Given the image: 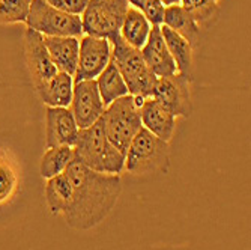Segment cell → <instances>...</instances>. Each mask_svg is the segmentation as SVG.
<instances>
[{
    "mask_svg": "<svg viewBox=\"0 0 251 250\" xmlns=\"http://www.w3.org/2000/svg\"><path fill=\"white\" fill-rule=\"evenodd\" d=\"M71 184V196L63 211L68 226L87 231L98 226L118 203L122 193L119 175L100 173L73 160L63 172Z\"/></svg>",
    "mask_w": 251,
    "mask_h": 250,
    "instance_id": "1",
    "label": "cell"
},
{
    "mask_svg": "<svg viewBox=\"0 0 251 250\" xmlns=\"http://www.w3.org/2000/svg\"><path fill=\"white\" fill-rule=\"evenodd\" d=\"M73 149L74 160L95 172L119 175L125 167V154L108 140L102 119L87 128H80Z\"/></svg>",
    "mask_w": 251,
    "mask_h": 250,
    "instance_id": "2",
    "label": "cell"
},
{
    "mask_svg": "<svg viewBox=\"0 0 251 250\" xmlns=\"http://www.w3.org/2000/svg\"><path fill=\"white\" fill-rule=\"evenodd\" d=\"M111 44V60L118 70L132 97H152L158 77L146 65L142 52L128 45L119 33L108 39Z\"/></svg>",
    "mask_w": 251,
    "mask_h": 250,
    "instance_id": "3",
    "label": "cell"
},
{
    "mask_svg": "<svg viewBox=\"0 0 251 250\" xmlns=\"http://www.w3.org/2000/svg\"><path fill=\"white\" fill-rule=\"evenodd\" d=\"M143 101V97L125 95L108 104L101 116L108 140L122 154H126L131 140L142 128L140 107Z\"/></svg>",
    "mask_w": 251,
    "mask_h": 250,
    "instance_id": "4",
    "label": "cell"
},
{
    "mask_svg": "<svg viewBox=\"0 0 251 250\" xmlns=\"http://www.w3.org/2000/svg\"><path fill=\"white\" fill-rule=\"evenodd\" d=\"M170 165V146L153 136L146 128L134 136L126 154H125V170L134 176L151 175L167 172Z\"/></svg>",
    "mask_w": 251,
    "mask_h": 250,
    "instance_id": "5",
    "label": "cell"
},
{
    "mask_svg": "<svg viewBox=\"0 0 251 250\" xmlns=\"http://www.w3.org/2000/svg\"><path fill=\"white\" fill-rule=\"evenodd\" d=\"M26 25L42 36H83L80 15L60 11L45 0H32Z\"/></svg>",
    "mask_w": 251,
    "mask_h": 250,
    "instance_id": "6",
    "label": "cell"
},
{
    "mask_svg": "<svg viewBox=\"0 0 251 250\" xmlns=\"http://www.w3.org/2000/svg\"><path fill=\"white\" fill-rule=\"evenodd\" d=\"M128 6V0H89L80 15L83 35L113 38L119 33Z\"/></svg>",
    "mask_w": 251,
    "mask_h": 250,
    "instance_id": "7",
    "label": "cell"
},
{
    "mask_svg": "<svg viewBox=\"0 0 251 250\" xmlns=\"http://www.w3.org/2000/svg\"><path fill=\"white\" fill-rule=\"evenodd\" d=\"M152 98L167 107L175 116L190 118L193 113L191 80L180 74L159 77L155 83Z\"/></svg>",
    "mask_w": 251,
    "mask_h": 250,
    "instance_id": "8",
    "label": "cell"
},
{
    "mask_svg": "<svg viewBox=\"0 0 251 250\" xmlns=\"http://www.w3.org/2000/svg\"><path fill=\"white\" fill-rule=\"evenodd\" d=\"M111 57V44L107 38L83 35L80 39V52L77 70L73 76L74 83L83 80H95L107 66Z\"/></svg>",
    "mask_w": 251,
    "mask_h": 250,
    "instance_id": "9",
    "label": "cell"
},
{
    "mask_svg": "<svg viewBox=\"0 0 251 250\" xmlns=\"http://www.w3.org/2000/svg\"><path fill=\"white\" fill-rule=\"evenodd\" d=\"M71 111L78 128H87L101 119L105 104L100 95L97 80H83L74 83Z\"/></svg>",
    "mask_w": 251,
    "mask_h": 250,
    "instance_id": "10",
    "label": "cell"
},
{
    "mask_svg": "<svg viewBox=\"0 0 251 250\" xmlns=\"http://www.w3.org/2000/svg\"><path fill=\"white\" fill-rule=\"evenodd\" d=\"M25 56L33 87L38 89L56 76L57 68L44 44V36L32 29L25 30Z\"/></svg>",
    "mask_w": 251,
    "mask_h": 250,
    "instance_id": "11",
    "label": "cell"
},
{
    "mask_svg": "<svg viewBox=\"0 0 251 250\" xmlns=\"http://www.w3.org/2000/svg\"><path fill=\"white\" fill-rule=\"evenodd\" d=\"M78 125L70 107H47L45 109V145L74 146L78 136Z\"/></svg>",
    "mask_w": 251,
    "mask_h": 250,
    "instance_id": "12",
    "label": "cell"
},
{
    "mask_svg": "<svg viewBox=\"0 0 251 250\" xmlns=\"http://www.w3.org/2000/svg\"><path fill=\"white\" fill-rule=\"evenodd\" d=\"M146 65L151 68V71L159 77H169L177 74L176 63L167 49L166 41L161 35V26H152L148 41L140 50Z\"/></svg>",
    "mask_w": 251,
    "mask_h": 250,
    "instance_id": "13",
    "label": "cell"
},
{
    "mask_svg": "<svg viewBox=\"0 0 251 250\" xmlns=\"http://www.w3.org/2000/svg\"><path fill=\"white\" fill-rule=\"evenodd\" d=\"M142 127L151 131L158 139L170 142L176 130V116L159 101L149 97L140 107Z\"/></svg>",
    "mask_w": 251,
    "mask_h": 250,
    "instance_id": "14",
    "label": "cell"
},
{
    "mask_svg": "<svg viewBox=\"0 0 251 250\" xmlns=\"http://www.w3.org/2000/svg\"><path fill=\"white\" fill-rule=\"evenodd\" d=\"M44 44L47 47L53 63L57 71L74 76L78 63L80 38L75 36H44Z\"/></svg>",
    "mask_w": 251,
    "mask_h": 250,
    "instance_id": "15",
    "label": "cell"
},
{
    "mask_svg": "<svg viewBox=\"0 0 251 250\" xmlns=\"http://www.w3.org/2000/svg\"><path fill=\"white\" fill-rule=\"evenodd\" d=\"M73 76L57 71L56 76L35 90L47 107H70L73 101Z\"/></svg>",
    "mask_w": 251,
    "mask_h": 250,
    "instance_id": "16",
    "label": "cell"
},
{
    "mask_svg": "<svg viewBox=\"0 0 251 250\" xmlns=\"http://www.w3.org/2000/svg\"><path fill=\"white\" fill-rule=\"evenodd\" d=\"M161 35L176 63L177 74L191 80L194 74V47L185 38L166 26H161Z\"/></svg>",
    "mask_w": 251,
    "mask_h": 250,
    "instance_id": "17",
    "label": "cell"
},
{
    "mask_svg": "<svg viewBox=\"0 0 251 250\" xmlns=\"http://www.w3.org/2000/svg\"><path fill=\"white\" fill-rule=\"evenodd\" d=\"M163 26L172 29L182 38H185L193 47H196L200 39V26L180 3L166 6Z\"/></svg>",
    "mask_w": 251,
    "mask_h": 250,
    "instance_id": "18",
    "label": "cell"
},
{
    "mask_svg": "<svg viewBox=\"0 0 251 250\" xmlns=\"http://www.w3.org/2000/svg\"><path fill=\"white\" fill-rule=\"evenodd\" d=\"M151 28H152L151 23L146 20V17L140 9L128 6L119 29V35L128 45H131V47L137 50H142L148 41Z\"/></svg>",
    "mask_w": 251,
    "mask_h": 250,
    "instance_id": "19",
    "label": "cell"
},
{
    "mask_svg": "<svg viewBox=\"0 0 251 250\" xmlns=\"http://www.w3.org/2000/svg\"><path fill=\"white\" fill-rule=\"evenodd\" d=\"M95 80H97L100 95H101L105 107L108 104H111L113 101H116L118 98L129 95L128 87L118 70V66L111 60V57H110V62L107 63V66L104 68V71Z\"/></svg>",
    "mask_w": 251,
    "mask_h": 250,
    "instance_id": "20",
    "label": "cell"
},
{
    "mask_svg": "<svg viewBox=\"0 0 251 250\" xmlns=\"http://www.w3.org/2000/svg\"><path fill=\"white\" fill-rule=\"evenodd\" d=\"M74 160V149L73 146H54L47 148L41 158L39 172L42 178H53L65 172V169L70 166Z\"/></svg>",
    "mask_w": 251,
    "mask_h": 250,
    "instance_id": "21",
    "label": "cell"
},
{
    "mask_svg": "<svg viewBox=\"0 0 251 250\" xmlns=\"http://www.w3.org/2000/svg\"><path fill=\"white\" fill-rule=\"evenodd\" d=\"M18 192V173L9 152L0 149V205L9 202Z\"/></svg>",
    "mask_w": 251,
    "mask_h": 250,
    "instance_id": "22",
    "label": "cell"
},
{
    "mask_svg": "<svg viewBox=\"0 0 251 250\" xmlns=\"http://www.w3.org/2000/svg\"><path fill=\"white\" fill-rule=\"evenodd\" d=\"M184 6L196 20L199 26H208L218 17V0H180Z\"/></svg>",
    "mask_w": 251,
    "mask_h": 250,
    "instance_id": "23",
    "label": "cell"
},
{
    "mask_svg": "<svg viewBox=\"0 0 251 250\" xmlns=\"http://www.w3.org/2000/svg\"><path fill=\"white\" fill-rule=\"evenodd\" d=\"M32 0H0V25L26 23Z\"/></svg>",
    "mask_w": 251,
    "mask_h": 250,
    "instance_id": "24",
    "label": "cell"
},
{
    "mask_svg": "<svg viewBox=\"0 0 251 250\" xmlns=\"http://www.w3.org/2000/svg\"><path fill=\"white\" fill-rule=\"evenodd\" d=\"M164 11L166 6L163 5L161 0H148L145 6L142 8V12L146 17V20L151 23V26H163Z\"/></svg>",
    "mask_w": 251,
    "mask_h": 250,
    "instance_id": "25",
    "label": "cell"
},
{
    "mask_svg": "<svg viewBox=\"0 0 251 250\" xmlns=\"http://www.w3.org/2000/svg\"><path fill=\"white\" fill-rule=\"evenodd\" d=\"M45 2L60 11L68 12V14L81 15L84 8L89 3V0H45Z\"/></svg>",
    "mask_w": 251,
    "mask_h": 250,
    "instance_id": "26",
    "label": "cell"
},
{
    "mask_svg": "<svg viewBox=\"0 0 251 250\" xmlns=\"http://www.w3.org/2000/svg\"><path fill=\"white\" fill-rule=\"evenodd\" d=\"M146 2H148V0H128L129 6H132L135 9H140V11H142V8L145 6Z\"/></svg>",
    "mask_w": 251,
    "mask_h": 250,
    "instance_id": "27",
    "label": "cell"
},
{
    "mask_svg": "<svg viewBox=\"0 0 251 250\" xmlns=\"http://www.w3.org/2000/svg\"><path fill=\"white\" fill-rule=\"evenodd\" d=\"M161 2H163L164 6H170V5H177V3H180V0H161Z\"/></svg>",
    "mask_w": 251,
    "mask_h": 250,
    "instance_id": "28",
    "label": "cell"
}]
</instances>
